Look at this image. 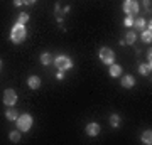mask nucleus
<instances>
[{
	"instance_id": "1",
	"label": "nucleus",
	"mask_w": 152,
	"mask_h": 145,
	"mask_svg": "<svg viewBox=\"0 0 152 145\" xmlns=\"http://www.w3.org/2000/svg\"><path fill=\"white\" fill-rule=\"evenodd\" d=\"M26 37H27V29H26V26L15 22L14 27H12V31H10V41L14 44H22L26 41Z\"/></svg>"
},
{
	"instance_id": "2",
	"label": "nucleus",
	"mask_w": 152,
	"mask_h": 145,
	"mask_svg": "<svg viewBox=\"0 0 152 145\" xmlns=\"http://www.w3.org/2000/svg\"><path fill=\"white\" fill-rule=\"evenodd\" d=\"M15 125H17V130H20V132H29V130L32 128V125H34L32 115H29V113L19 115L17 120H15Z\"/></svg>"
},
{
	"instance_id": "3",
	"label": "nucleus",
	"mask_w": 152,
	"mask_h": 145,
	"mask_svg": "<svg viewBox=\"0 0 152 145\" xmlns=\"http://www.w3.org/2000/svg\"><path fill=\"white\" fill-rule=\"evenodd\" d=\"M53 63H54L56 69H58V71H63V73H66V71H69L71 68H73V59H71L69 56H64V54L56 56Z\"/></svg>"
},
{
	"instance_id": "4",
	"label": "nucleus",
	"mask_w": 152,
	"mask_h": 145,
	"mask_svg": "<svg viewBox=\"0 0 152 145\" xmlns=\"http://www.w3.org/2000/svg\"><path fill=\"white\" fill-rule=\"evenodd\" d=\"M98 56H100V61L103 63V64L110 66V64H113L115 63V52H113V49L112 47H102L100 51H98Z\"/></svg>"
},
{
	"instance_id": "5",
	"label": "nucleus",
	"mask_w": 152,
	"mask_h": 145,
	"mask_svg": "<svg viewBox=\"0 0 152 145\" xmlns=\"http://www.w3.org/2000/svg\"><path fill=\"white\" fill-rule=\"evenodd\" d=\"M139 2L137 0H124V4H122V10L127 14V15H135L139 14Z\"/></svg>"
},
{
	"instance_id": "6",
	"label": "nucleus",
	"mask_w": 152,
	"mask_h": 145,
	"mask_svg": "<svg viewBox=\"0 0 152 145\" xmlns=\"http://www.w3.org/2000/svg\"><path fill=\"white\" fill-rule=\"evenodd\" d=\"M17 100H19V98H17V93L14 91V90L9 88V90L4 91V105H5V106H15Z\"/></svg>"
},
{
	"instance_id": "7",
	"label": "nucleus",
	"mask_w": 152,
	"mask_h": 145,
	"mask_svg": "<svg viewBox=\"0 0 152 145\" xmlns=\"http://www.w3.org/2000/svg\"><path fill=\"white\" fill-rule=\"evenodd\" d=\"M100 125L96 123V122H91V123L86 125V128H85V132H86L88 137H96V135H100Z\"/></svg>"
},
{
	"instance_id": "8",
	"label": "nucleus",
	"mask_w": 152,
	"mask_h": 145,
	"mask_svg": "<svg viewBox=\"0 0 152 145\" xmlns=\"http://www.w3.org/2000/svg\"><path fill=\"white\" fill-rule=\"evenodd\" d=\"M140 37H142V41H144V42L151 44V41H152V24H151V22H149V24L145 26V29L142 31Z\"/></svg>"
},
{
	"instance_id": "9",
	"label": "nucleus",
	"mask_w": 152,
	"mask_h": 145,
	"mask_svg": "<svg viewBox=\"0 0 152 145\" xmlns=\"http://www.w3.org/2000/svg\"><path fill=\"white\" fill-rule=\"evenodd\" d=\"M27 86L31 90H39V88H41V78H39V76H29Z\"/></svg>"
},
{
	"instance_id": "10",
	"label": "nucleus",
	"mask_w": 152,
	"mask_h": 145,
	"mask_svg": "<svg viewBox=\"0 0 152 145\" xmlns=\"http://www.w3.org/2000/svg\"><path fill=\"white\" fill-rule=\"evenodd\" d=\"M120 83H122L124 88H134V86H135V78H134L132 74H125Z\"/></svg>"
},
{
	"instance_id": "11",
	"label": "nucleus",
	"mask_w": 152,
	"mask_h": 145,
	"mask_svg": "<svg viewBox=\"0 0 152 145\" xmlns=\"http://www.w3.org/2000/svg\"><path fill=\"white\" fill-rule=\"evenodd\" d=\"M108 73H110V76H112V78H118L120 74H122V66L120 64H110L108 66Z\"/></svg>"
},
{
	"instance_id": "12",
	"label": "nucleus",
	"mask_w": 152,
	"mask_h": 145,
	"mask_svg": "<svg viewBox=\"0 0 152 145\" xmlns=\"http://www.w3.org/2000/svg\"><path fill=\"white\" fill-rule=\"evenodd\" d=\"M17 117H19V113H17V108H14V106H9V108H7L5 118L9 120V122H15Z\"/></svg>"
},
{
	"instance_id": "13",
	"label": "nucleus",
	"mask_w": 152,
	"mask_h": 145,
	"mask_svg": "<svg viewBox=\"0 0 152 145\" xmlns=\"http://www.w3.org/2000/svg\"><path fill=\"white\" fill-rule=\"evenodd\" d=\"M147 26V22L144 17H137V19H134V27H135V31H144Z\"/></svg>"
},
{
	"instance_id": "14",
	"label": "nucleus",
	"mask_w": 152,
	"mask_h": 145,
	"mask_svg": "<svg viewBox=\"0 0 152 145\" xmlns=\"http://www.w3.org/2000/svg\"><path fill=\"white\" fill-rule=\"evenodd\" d=\"M53 54L51 52H42L41 54V64H44V66H49V64H53Z\"/></svg>"
},
{
	"instance_id": "15",
	"label": "nucleus",
	"mask_w": 152,
	"mask_h": 145,
	"mask_svg": "<svg viewBox=\"0 0 152 145\" xmlns=\"http://www.w3.org/2000/svg\"><path fill=\"white\" fill-rule=\"evenodd\" d=\"M135 39H137V34L135 31H129V32L125 34V44H129V46H132V44H135Z\"/></svg>"
},
{
	"instance_id": "16",
	"label": "nucleus",
	"mask_w": 152,
	"mask_h": 145,
	"mask_svg": "<svg viewBox=\"0 0 152 145\" xmlns=\"http://www.w3.org/2000/svg\"><path fill=\"white\" fill-rule=\"evenodd\" d=\"M139 73H140L142 76H149L152 73V64H149V63L140 64V66H139Z\"/></svg>"
},
{
	"instance_id": "17",
	"label": "nucleus",
	"mask_w": 152,
	"mask_h": 145,
	"mask_svg": "<svg viewBox=\"0 0 152 145\" xmlns=\"http://www.w3.org/2000/svg\"><path fill=\"white\" fill-rule=\"evenodd\" d=\"M142 144H145V145L152 144V132L151 130H145V132L142 133Z\"/></svg>"
},
{
	"instance_id": "18",
	"label": "nucleus",
	"mask_w": 152,
	"mask_h": 145,
	"mask_svg": "<svg viewBox=\"0 0 152 145\" xmlns=\"http://www.w3.org/2000/svg\"><path fill=\"white\" fill-rule=\"evenodd\" d=\"M9 140H10V142H14V144H17V142L20 140V130H15V132L12 130L10 133H9Z\"/></svg>"
},
{
	"instance_id": "19",
	"label": "nucleus",
	"mask_w": 152,
	"mask_h": 145,
	"mask_svg": "<svg viewBox=\"0 0 152 145\" xmlns=\"http://www.w3.org/2000/svg\"><path fill=\"white\" fill-rule=\"evenodd\" d=\"M17 22H19V24H22V26H26V24L29 22V14L20 12V14H19V17H17Z\"/></svg>"
},
{
	"instance_id": "20",
	"label": "nucleus",
	"mask_w": 152,
	"mask_h": 145,
	"mask_svg": "<svg viewBox=\"0 0 152 145\" xmlns=\"http://www.w3.org/2000/svg\"><path fill=\"white\" fill-rule=\"evenodd\" d=\"M110 125H112L113 128H117V127L120 125V117L117 115V113H113V115L110 117Z\"/></svg>"
},
{
	"instance_id": "21",
	"label": "nucleus",
	"mask_w": 152,
	"mask_h": 145,
	"mask_svg": "<svg viewBox=\"0 0 152 145\" xmlns=\"http://www.w3.org/2000/svg\"><path fill=\"white\" fill-rule=\"evenodd\" d=\"M124 26L125 27H134V15H127L124 19Z\"/></svg>"
},
{
	"instance_id": "22",
	"label": "nucleus",
	"mask_w": 152,
	"mask_h": 145,
	"mask_svg": "<svg viewBox=\"0 0 152 145\" xmlns=\"http://www.w3.org/2000/svg\"><path fill=\"white\" fill-rule=\"evenodd\" d=\"M151 0H144V9H145V10H151Z\"/></svg>"
},
{
	"instance_id": "23",
	"label": "nucleus",
	"mask_w": 152,
	"mask_h": 145,
	"mask_svg": "<svg viewBox=\"0 0 152 145\" xmlns=\"http://www.w3.org/2000/svg\"><path fill=\"white\" fill-rule=\"evenodd\" d=\"M56 78H58L59 81H63L64 79V73H63V71H58V73H56Z\"/></svg>"
},
{
	"instance_id": "24",
	"label": "nucleus",
	"mask_w": 152,
	"mask_h": 145,
	"mask_svg": "<svg viewBox=\"0 0 152 145\" xmlns=\"http://www.w3.org/2000/svg\"><path fill=\"white\" fill-rule=\"evenodd\" d=\"M22 2H24V5H34L37 0H22Z\"/></svg>"
},
{
	"instance_id": "25",
	"label": "nucleus",
	"mask_w": 152,
	"mask_h": 145,
	"mask_svg": "<svg viewBox=\"0 0 152 145\" xmlns=\"http://www.w3.org/2000/svg\"><path fill=\"white\" fill-rule=\"evenodd\" d=\"M69 10H71V7H69V5H66L61 12H63V15H68V14H69Z\"/></svg>"
},
{
	"instance_id": "26",
	"label": "nucleus",
	"mask_w": 152,
	"mask_h": 145,
	"mask_svg": "<svg viewBox=\"0 0 152 145\" xmlns=\"http://www.w3.org/2000/svg\"><path fill=\"white\" fill-rule=\"evenodd\" d=\"M145 56H147V63H149V64H152V63H151V61H152V52L149 51V52H147Z\"/></svg>"
},
{
	"instance_id": "27",
	"label": "nucleus",
	"mask_w": 152,
	"mask_h": 145,
	"mask_svg": "<svg viewBox=\"0 0 152 145\" xmlns=\"http://www.w3.org/2000/svg\"><path fill=\"white\" fill-rule=\"evenodd\" d=\"M54 10L58 12V14H61V10H63V9H61V5H59V2H58V4H56V5H54Z\"/></svg>"
},
{
	"instance_id": "28",
	"label": "nucleus",
	"mask_w": 152,
	"mask_h": 145,
	"mask_svg": "<svg viewBox=\"0 0 152 145\" xmlns=\"http://www.w3.org/2000/svg\"><path fill=\"white\" fill-rule=\"evenodd\" d=\"M14 5H15V7H20V5H24V2H22V0H14Z\"/></svg>"
},
{
	"instance_id": "29",
	"label": "nucleus",
	"mask_w": 152,
	"mask_h": 145,
	"mask_svg": "<svg viewBox=\"0 0 152 145\" xmlns=\"http://www.w3.org/2000/svg\"><path fill=\"white\" fill-rule=\"evenodd\" d=\"M63 22H64V17L59 15V17H58V24H59V26H63Z\"/></svg>"
},
{
	"instance_id": "30",
	"label": "nucleus",
	"mask_w": 152,
	"mask_h": 145,
	"mask_svg": "<svg viewBox=\"0 0 152 145\" xmlns=\"http://www.w3.org/2000/svg\"><path fill=\"white\" fill-rule=\"evenodd\" d=\"M0 69H2V59H0Z\"/></svg>"
}]
</instances>
